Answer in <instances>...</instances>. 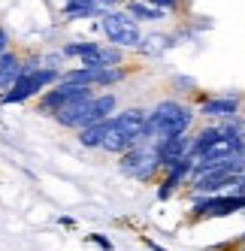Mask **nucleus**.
I'll list each match as a JSON object with an SVG mask.
<instances>
[{
	"label": "nucleus",
	"mask_w": 245,
	"mask_h": 251,
	"mask_svg": "<svg viewBox=\"0 0 245 251\" xmlns=\"http://www.w3.org/2000/svg\"><path fill=\"white\" fill-rule=\"evenodd\" d=\"M194 118H197V112L191 109V106H185V103H179V100H161L154 109H148L146 142L161 146V142H167V139H172V136L191 133V127H194Z\"/></svg>",
	"instance_id": "nucleus-1"
},
{
	"label": "nucleus",
	"mask_w": 245,
	"mask_h": 251,
	"mask_svg": "<svg viewBox=\"0 0 245 251\" xmlns=\"http://www.w3.org/2000/svg\"><path fill=\"white\" fill-rule=\"evenodd\" d=\"M100 27H103V33H106L109 46H115V49H139L143 40H146L143 33H139L136 19H130L127 12H118V9H109L106 15H103Z\"/></svg>",
	"instance_id": "nucleus-2"
},
{
	"label": "nucleus",
	"mask_w": 245,
	"mask_h": 251,
	"mask_svg": "<svg viewBox=\"0 0 245 251\" xmlns=\"http://www.w3.org/2000/svg\"><path fill=\"white\" fill-rule=\"evenodd\" d=\"M121 170L127 176H133V178L148 182V178L157 176V170H164L161 151H157L154 142H139V146H133L127 154H121Z\"/></svg>",
	"instance_id": "nucleus-3"
},
{
	"label": "nucleus",
	"mask_w": 245,
	"mask_h": 251,
	"mask_svg": "<svg viewBox=\"0 0 245 251\" xmlns=\"http://www.w3.org/2000/svg\"><path fill=\"white\" fill-rule=\"evenodd\" d=\"M233 212H245V197L239 194H215V197H194L191 203V218H224Z\"/></svg>",
	"instance_id": "nucleus-4"
},
{
	"label": "nucleus",
	"mask_w": 245,
	"mask_h": 251,
	"mask_svg": "<svg viewBox=\"0 0 245 251\" xmlns=\"http://www.w3.org/2000/svg\"><path fill=\"white\" fill-rule=\"evenodd\" d=\"M82 97H94L88 85H70V82H58L55 88H49V91L40 97V112L55 115L64 103H70V100H82Z\"/></svg>",
	"instance_id": "nucleus-5"
},
{
	"label": "nucleus",
	"mask_w": 245,
	"mask_h": 251,
	"mask_svg": "<svg viewBox=\"0 0 245 251\" xmlns=\"http://www.w3.org/2000/svg\"><path fill=\"white\" fill-rule=\"evenodd\" d=\"M242 94H218V97H203L200 100V109L197 115L203 118H218V121H227V118H236L242 115Z\"/></svg>",
	"instance_id": "nucleus-6"
},
{
	"label": "nucleus",
	"mask_w": 245,
	"mask_h": 251,
	"mask_svg": "<svg viewBox=\"0 0 245 251\" xmlns=\"http://www.w3.org/2000/svg\"><path fill=\"white\" fill-rule=\"evenodd\" d=\"M194 160L197 157H185V160H179V164H172L170 170H164V182H161V188H157V200H170L182 185H191Z\"/></svg>",
	"instance_id": "nucleus-7"
},
{
	"label": "nucleus",
	"mask_w": 245,
	"mask_h": 251,
	"mask_svg": "<svg viewBox=\"0 0 245 251\" xmlns=\"http://www.w3.org/2000/svg\"><path fill=\"white\" fill-rule=\"evenodd\" d=\"M157 151H161V164H164V170H170L172 164H179V160L194 157V133L172 136V139L161 142V146H157Z\"/></svg>",
	"instance_id": "nucleus-8"
},
{
	"label": "nucleus",
	"mask_w": 245,
	"mask_h": 251,
	"mask_svg": "<svg viewBox=\"0 0 245 251\" xmlns=\"http://www.w3.org/2000/svg\"><path fill=\"white\" fill-rule=\"evenodd\" d=\"M22 67H24V61L15 55V51L0 55V94L12 91V85L22 79Z\"/></svg>",
	"instance_id": "nucleus-9"
},
{
	"label": "nucleus",
	"mask_w": 245,
	"mask_h": 251,
	"mask_svg": "<svg viewBox=\"0 0 245 251\" xmlns=\"http://www.w3.org/2000/svg\"><path fill=\"white\" fill-rule=\"evenodd\" d=\"M136 142L127 136V130L115 121V115L109 118V130H106V139H103V151H112V154H127Z\"/></svg>",
	"instance_id": "nucleus-10"
},
{
	"label": "nucleus",
	"mask_w": 245,
	"mask_h": 251,
	"mask_svg": "<svg viewBox=\"0 0 245 251\" xmlns=\"http://www.w3.org/2000/svg\"><path fill=\"white\" fill-rule=\"evenodd\" d=\"M115 112V94H103V97H94L88 112H85V121L82 127H91V124H100V121H109Z\"/></svg>",
	"instance_id": "nucleus-11"
},
{
	"label": "nucleus",
	"mask_w": 245,
	"mask_h": 251,
	"mask_svg": "<svg viewBox=\"0 0 245 251\" xmlns=\"http://www.w3.org/2000/svg\"><path fill=\"white\" fill-rule=\"evenodd\" d=\"M106 130H109V121H100V124H91V127H82L79 130V146H85V149H103Z\"/></svg>",
	"instance_id": "nucleus-12"
},
{
	"label": "nucleus",
	"mask_w": 245,
	"mask_h": 251,
	"mask_svg": "<svg viewBox=\"0 0 245 251\" xmlns=\"http://www.w3.org/2000/svg\"><path fill=\"white\" fill-rule=\"evenodd\" d=\"M37 94V88H33V76L30 79H19L12 85V91H6V94H0V103H22V100H27V97H33Z\"/></svg>",
	"instance_id": "nucleus-13"
},
{
	"label": "nucleus",
	"mask_w": 245,
	"mask_h": 251,
	"mask_svg": "<svg viewBox=\"0 0 245 251\" xmlns=\"http://www.w3.org/2000/svg\"><path fill=\"white\" fill-rule=\"evenodd\" d=\"M127 15H133L136 22H157V19H164V9H157L151 3H136V0H130Z\"/></svg>",
	"instance_id": "nucleus-14"
},
{
	"label": "nucleus",
	"mask_w": 245,
	"mask_h": 251,
	"mask_svg": "<svg viewBox=\"0 0 245 251\" xmlns=\"http://www.w3.org/2000/svg\"><path fill=\"white\" fill-rule=\"evenodd\" d=\"M127 79V70L124 67H100L94 73V85H118Z\"/></svg>",
	"instance_id": "nucleus-15"
},
{
	"label": "nucleus",
	"mask_w": 245,
	"mask_h": 251,
	"mask_svg": "<svg viewBox=\"0 0 245 251\" xmlns=\"http://www.w3.org/2000/svg\"><path fill=\"white\" fill-rule=\"evenodd\" d=\"M170 46H172L170 37H164V33H151V37L143 40V46H139V49H143L146 55H161V51H167Z\"/></svg>",
	"instance_id": "nucleus-16"
},
{
	"label": "nucleus",
	"mask_w": 245,
	"mask_h": 251,
	"mask_svg": "<svg viewBox=\"0 0 245 251\" xmlns=\"http://www.w3.org/2000/svg\"><path fill=\"white\" fill-rule=\"evenodd\" d=\"M85 239H88V242H94L100 251H115V245L106 239V236H103V233H88V236H85Z\"/></svg>",
	"instance_id": "nucleus-17"
},
{
	"label": "nucleus",
	"mask_w": 245,
	"mask_h": 251,
	"mask_svg": "<svg viewBox=\"0 0 245 251\" xmlns=\"http://www.w3.org/2000/svg\"><path fill=\"white\" fill-rule=\"evenodd\" d=\"M151 6H157V9H176L179 6V0H148Z\"/></svg>",
	"instance_id": "nucleus-18"
},
{
	"label": "nucleus",
	"mask_w": 245,
	"mask_h": 251,
	"mask_svg": "<svg viewBox=\"0 0 245 251\" xmlns=\"http://www.w3.org/2000/svg\"><path fill=\"white\" fill-rule=\"evenodd\" d=\"M6 51H9V33L0 27V55H6Z\"/></svg>",
	"instance_id": "nucleus-19"
},
{
	"label": "nucleus",
	"mask_w": 245,
	"mask_h": 251,
	"mask_svg": "<svg viewBox=\"0 0 245 251\" xmlns=\"http://www.w3.org/2000/svg\"><path fill=\"white\" fill-rule=\"evenodd\" d=\"M64 55H82V43H76V46H64Z\"/></svg>",
	"instance_id": "nucleus-20"
},
{
	"label": "nucleus",
	"mask_w": 245,
	"mask_h": 251,
	"mask_svg": "<svg viewBox=\"0 0 245 251\" xmlns=\"http://www.w3.org/2000/svg\"><path fill=\"white\" fill-rule=\"evenodd\" d=\"M239 245H245V233H242V236L236 239V248H239Z\"/></svg>",
	"instance_id": "nucleus-21"
},
{
	"label": "nucleus",
	"mask_w": 245,
	"mask_h": 251,
	"mask_svg": "<svg viewBox=\"0 0 245 251\" xmlns=\"http://www.w3.org/2000/svg\"><path fill=\"white\" fill-rule=\"evenodd\" d=\"M236 251H245V245H239V248H236Z\"/></svg>",
	"instance_id": "nucleus-22"
},
{
	"label": "nucleus",
	"mask_w": 245,
	"mask_h": 251,
	"mask_svg": "<svg viewBox=\"0 0 245 251\" xmlns=\"http://www.w3.org/2000/svg\"><path fill=\"white\" fill-rule=\"evenodd\" d=\"M242 103H245V100H242ZM242 115H245V106H242Z\"/></svg>",
	"instance_id": "nucleus-23"
}]
</instances>
